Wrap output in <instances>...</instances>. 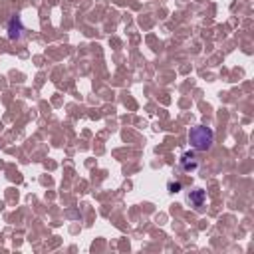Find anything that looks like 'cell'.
<instances>
[{"mask_svg":"<svg viewBox=\"0 0 254 254\" xmlns=\"http://www.w3.org/2000/svg\"><path fill=\"white\" fill-rule=\"evenodd\" d=\"M179 165H181V169H183L185 173H194V171L198 169L200 161H198V157H196L194 153L187 151V153H183V155H181V159H179Z\"/></svg>","mask_w":254,"mask_h":254,"instance_id":"7a4b0ae2","label":"cell"},{"mask_svg":"<svg viewBox=\"0 0 254 254\" xmlns=\"http://www.w3.org/2000/svg\"><path fill=\"white\" fill-rule=\"evenodd\" d=\"M204 200H206V192H204V190H200V189L190 190V194H189V202H190L194 208L202 206V202H204Z\"/></svg>","mask_w":254,"mask_h":254,"instance_id":"277c9868","label":"cell"},{"mask_svg":"<svg viewBox=\"0 0 254 254\" xmlns=\"http://www.w3.org/2000/svg\"><path fill=\"white\" fill-rule=\"evenodd\" d=\"M22 24H20V18H12L10 20V26H8V38L10 40H18L22 36Z\"/></svg>","mask_w":254,"mask_h":254,"instance_id":"3957f363","label":"cell"},{"mask_svg":"<svg viewBox=\"0 0 254 254\" xmlns=\"http://www.w3.org/2000/svg\"><path fill=\"white\" fill-rule=\"evenodd\" d=\"M181 189H183L181 183H169V190H171V192H177V190H181Z\"/></svg>","mask_w":254,"mask_h":254,"instance_id":"5b68a950","label":"cell"},{"mask_svg":"<svg viewBox=\"0 0 254 254\" xmlns=\"http://www.w3.org/2000/svg\"><path fill=\"white\" fill-rule=\"evenodd\" d=\"M189 143L194 151H208L214 143V133H212L210 127L196 125L189 131Z\"/></svg>","mask_w":254,"mask_h":254,"instance_id":"6da1fadb","label":"cell"}]
</instances>
